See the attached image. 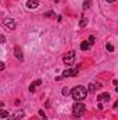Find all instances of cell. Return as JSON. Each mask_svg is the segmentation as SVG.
<instances>
[{
	"label": "cell",
	"mask_w": 118,
	"mask_h": 120,
	"mask_svg": "<svg viewBox=\"0 0 118 120\" xmlns=\"http://www.w3.org/2000/svg\"><path fill=\"white\" fill-rule=\"evenodd\" d=\"M90 6H92V1H90V0H85V1H83V10L90 8Z\"/></svg>",
	"instance_id": "cell-13"
},
{
	"label": "cell",
	"mask_w": 118,
	"mask_h": 120,
	"mask_svg": "<svg viewBox=\"0 0 118 120\" xmlns=\"http://www.w3.org/2000/svg\"><path fill=\"white\" fill-rule=\"evenodd\" d=\"M56 1H57V0H56Z\"/></svg>",
	"instance_id": "cell-26"
},
{
	"label": "cell",
	"mask_w": 118,
	"mask_h": 120,
	"mask_svg": "<svg viewBox=\"0 0 118 120\" xmlns=\"http://www.w3.org/2000/svg\"><path fill=\"white\" fill-rule=\"evenodd\" d=\"M4 68H6V64H4V63H1V64H0V70H1V71H3V70H4Z\"/></svg>",
	"instance_id": "cell-22"
},
{
	"label": "cell",
	"mask_w": 118,
	"mask_h": 120,
	"mask_svg": "<svg viewBox=\"0 0 118 120\" xmlns=\"http://www.w3.org/2000/svg\"><path fill=\"white\" fill-rule=\"evenodd\" d=\"M0 115H1L0 117H3V119H7V117H8V112H7V110H4V109H1Z\"/></svg>",
	"instance_id": "cell-14"
},
{
	"label": "cell",
	"mask_w": 118,
	"mask_h": 120,
	"mask_svg": "<svg viewBox=\"0 0 118 120\" xmlns=\"http://www.w3.org/2000/svg\"><path fill=\"white\" fill-rule=\"evenodd\" d=\"M35 90H36V85H35V84H31L29 85V91L31 92H35Z\"/></svg>",
	"instance_id": "cell-19"
},
{
	"label": "cell",
	"mask_w": 118,
	"mask_h": 120,
	"mask_svg": "<svg viewBox=\"0 0 118 120\" xmlns=\"http://www.w3.org/2000/svg\"><path fill=\"white\" fill-rule=\"evenodd\" d=\"M38 1H39V0H38Z\"/></svg>",
	"instance_id": "cell-27"
},
{
	"label": "cell",
	"mask_w": 118,
	"mask_h": 120,
	"mask_svg": "<svg viewBox=\"0 0 118 120\" xmlns=\"http://www.w3.org/2000/svg\"><path fill=\"white\" fill-rule=\"evenodd\" d=\"M106 49H107L108 52H114V45H111V43H107V45H106Z\"/></svg>",
	"instance_id": "cell-16"
},
{
	"label": "cell",
	"mask_w": 118,
	"mask_h": 120,
	"mask_svg": "<svg viewBox=\"0 0 118 120\" xmlns=\"http://www.w3.org/2000/svg\"><path fill=\"white\" fill-rule=\"evenodd\" d=\"M62 61H64L65 64H68V66L74 64V63H75V50H69L67 55H64Z\"/></svg>",
	"instance_id": "cell-3"
},
{
	"label": "cell",
	"mask_w": 118,
	"mask_h": 120,
	"mask_svg": "<svg viewBox=\"0 0 118 120\" xmlns=\"http://www.w3.org/2000/svg\"><path fill=\"white\" fill-rule=\"evenodd\" d=\"M106 1H108V3H114L115 0H106Z\"/></svg>",
	"instance_id": "cell-25"
},
{
	"label": "cell",
	"mask_w": 118,
	"mask_h": 120,
	"mask_svg": "<svg viewBox=\"0 0 118 120\" xmlns=\"http://www.w3.org/2000/svg\"><path fill=\"white\" fill-rule=\"evenodd\" d=\"M38 6H39L38 0H28L27 1V7L28 8H38Z\"/></svg>",
	"instance_id": "cell-9"
},
{
	"label": "cell",
	"mask_w": 118,
	"mask_h": 120,
	"mask_svg": "<svg viewBox=\"0 0 118 120\" xmlns=\"http://www.w3.org/2000/svg\"><path fill=\"white\" fill-rule=\"evenodd\" d=\"M97 88H101V84H94V82L89 84V87H88V94H93V92L97 90Z\"/></svg>",
	"instance_id": "cell-8"
},
{
	"label": "cell",
	"mask_w": 118,
	"mask_h": 120,
	"mask_svg": "<svg viewBox=\"0 0 118 120\" xmlns=\"http://www.w3.org/2000/svg\"><path fill=\"white\" fill-rule=\"evenodd\" d=\"M7 120H17V119H15L14 116H11V117H7Z\"/></svg>",
	"instance_id": "cell-23"
},
{
	"label": "cell",
	"mask_w": 118,
	"mask_h": 120,
	"mask_svg": "<svg viewBox=\"0 0 118 120\" xmlns=\"http://www.w3.org/2000/svg\"><path fill=\"white\" fill-rule=\"evenodd\" d=\"M3 24H4V27H7V30H10V31L15 30V25H17V24H15V21H14V20H11V18H6Z\"/></svg>",
	"instance_id": "cell-5"
},
{
	"label": "cell",
	"mask_w": 118,
	"mask_h": 120,
	"mask_svg": "<svg viewBox=\"0 0 118 120\" xmlns=\"http://www.w3.org/2000/svg\"><path fill=\"white\" fill-rule=\"evenodd\" d=\"M39 115H40L42 120H47V117H46V115H45V112H43V110H39Z\"/></svg>",
	"instance_id": "cell-17"
},
{
	"label": "cell",
	"mask_w": 118,
	"mask_h": 120,
	"mask_svg": "<svg viewBox=\"0 0 118 120\" xmlns=\"http://www.w3.org/2000/svg\"><path fill=\"white\" fill-rule=\"evenodd\" d=\"M62 95H64V96H68V95H71V91L68 90L67 87H64V88H62Z\"/></svg>",
	"instance_id": "cell-15"
},
{
	"label": "cell",
	"mask_w": 118,
	"mask_h": 120,
	"mask_svg": "<svg viewBox=\"0 0 118 120\" xmlns=\"http://www.w3.org/2000/svg\"><path fill=\"white\" fill-rule=\"evenodd\" d=\"M86 24H88V20H86V17H81V21H79V27L81 28H83V27H86Z\"/></svg>",
	"instance_id": "cell-12"
},
{
	"label": "cell",
	"mask_w": 118,
	"mask_h": 120,
	"mask_svg": "<svg viewBox=\"0 0 118 120\" xmlns=\"http://www.w3.org/2000/svg\"><path fill=\"white\" fill-rule=\"evenodd\" d=\"M88 42L90 43V46L94 43V36H93V35H92V36H89V41H88Z\"/></svg>",
	"instance_id": "cell-18"
},
{
	"label": "cell",
	"mask_w": 118,
	"mask_h": 120,
	"mask_svg": "<svg viewBox=\"0 0 118 120\" xmlns=\"http://www.w3.org/2000/svg\"><path fill=\"white\" fill-rule=\"evenodd\" d=\"M71 96L76 102H81V101H83L88 96V90L85 87H82V85H76V87H74L71 90Z\"/></svg>",
	"instance_id": "cell-1"
},
{
	"label": "cell",
	"mask_w": 118,
	"mask_h": 120,
	"mask_svg": "<svg viewBox=\"0 0 118 120\" xmlns=\"http://www.w3.org/2000/svg\"><path fill=\"white\" fill-rule=\"evenodd\" d=\"M97 101H99V103H101V102H107V101H110V94H108V92H103V94H100V95H97Z\"/></svg>",
	"instance_id": "cell-7"
},
{
	"label": "cell",
	"mask_w": 118,
	"mask_h": 120,
	"mask_svg": "<svg viewBox=\"0 0 118 120\" xmlns=\"http://www.w3.org/2000/svg\"><path fill=\"white\" fill-rule=\"evenodd\" d=\"M89 48H90V43H89L88 41H83L81 43V50H89Z\"/></svg>",
	"instance_id": "cell-11"
},
{
	"label": "cell",
	"mask_w": 118,
	"mask_h": 120,
	"mask_svg": "<svg viewBox=\"0 0 118 120\" xmlns=\"http://www.w3.org/2000/svg\"><path fill=\"white\" fill-rule=\"evenodd\" d=\"M14 56L17 57V60H20V61H22V60H24V53H22L21 46H18V45H15V46H14Z\"/></svg>",
	"instance_id": "cell-4"
},
{
	"label": "cell",
	"mask_w": 118,
	"mask_h": 120,
	"mask_svg": "<svg viewBox=\"0 0 118 120\" xmlns=\"http://www.w3.org/2000/svg\"><path fill=\"white\" fill-rule=\"evenodd\" d=\"M85 110H86V106H85L82 102H75L74 106H72V115H74L75 117H81V116H83Z\"/></svg>",
	"instance_id": "cell-2"
},
{
	"label": "cell",
	"mask_w": 118,
	"mask_h": 120,
	"mask_svg": "<svg viewBox=\"0 0 118 120\" xmlns=\"http://www.w3.org/2000/svg\"><path fill=\"white\" fill-rule=\"evenodd\" d=\"M33 84H35V85H36V87H39V85H40V84H42V80H36V81H35V82H33Z\"/></svg>",
	"instance_id": "cell-21"
},
{
	"label": "cell",
	"mask_w": 118,
	"mask_h": 120,
	"mask_svg": "<svg viewBox=\"0 0 118 120\" xmlns=\"http://www.w3.org/2000/svg\"><path fill=\"white\" fill-rule=\"evenodd\" d=\"M45 15L46 17H52V15H54V13L53 11H47V13H45Z\"/></svg>",
	"instance_id": "cell-20"
},
{
	"label": "cell",
	"mask_w": 118,
	"mask_h": 120,
	"mask_svg": "<svg viewBox=\"0 0 118 120\" xmlns=\"http://www.w3.org/2000/svg\"><path fill=\"white\" fill-rule=\"evenodd\" d=\"M76 75H78V70H74V68H68L62 71V77H76Z\"/></svg>",
	"instance_id": "cell-6"
},
{
	"label": "cell",
	"mask_w": 118,
	"mask_h": 120,
	"mask_svg": "<svg viewBox=\"0 0 118 120\" xmlns=\"http://www.w3.org/2000/svg\"><path fill=\"white\" fill-rule=\"evenodd\" d=\"M13 116H14L17 120H20V119H22V117L25 116V113H24V110H18V112H15Z\"/></svg>",
	"instance_id": "cell-10"
},
{
	"label": "cell",
	"mask_w": 118,
	"mask_h": 120,
	"mask_svg": "<svg viewBox=\"0 0 118 120\" xmlns=\"http://www.w3.org/2000/svg\"><path fill=\"white\" fill-rule=\"evenodd\" d=\"M114 108H115V109H118V101L115 102V103H114Z\"/></svg>",
	"instance_id": "cell-24"
}]
</instances>
